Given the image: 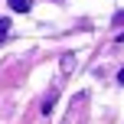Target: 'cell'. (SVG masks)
<instances>
[{"label":"cell","instance_id":"4","mask_svg":"<svg viewBox=\"0 0 124 124\" xmlns=\"http://www.w3.org/2000/svg\"><path fill=\"white\" fill-rule=\"evenodd\" d=\"M52 105H56V92H52V95H49V98H46V101H43V114H49V111H52Z\"/></svg>","mask_w":124,"mask_h":124},{"label":"cell","instance_id":"2","mask_svg":"<svg viewBox=\"0 0 124 124\" xmlns=\"http://www.w3.org/2000/svg\"><path fill=\"white\" fill-rule=\"evenodd\" d=\"M59 69H62V75L75 72V56H62V59H59Z\"/></svg>","mask_w":124,"mask_h":124},{"label":"cell","instance_id":"1","mask_svg":"<svg viewBox=\"0 0 124 124\" xmlns=\"http://www.w3.org/2000/svg\"><path fill=\"white\" fill-rule=\"evenodd\" d=\"M10 10L13 13H30L33 10V0H10Z\"/></svg>","mask_w":124,"mask_h":124},{"label":"cell","instance_id":"5","mask_svg":"<svg viewBox=\"0 0 124 124\" xmlns=\"http://www.w3.org/2000/svg\"><path fill=\"white\" fill-rule=\"evenodd\" d=\"M114 23H124V13H114Z\"/></svg>","mask_w":124,"mask_h":124},{"label":"cell","instance_id":"6","mask_svg":"<svg viewBox=\"0 0 124 124\" xmlns=\"http://www.w3.org/2000/svg\"><path fill=\"white\" fill-rule=\"evenodd\" d=\"M118 82H121V85H124V69H121V72H118Z\"/></svg>","mask_w":124,"mask_h":124},{"label":"cell","instance_id":"3","mask_svg":"<svg viewBox=\"0 0 124 124\" xmlns=\"http://www.w3.org/2000/svg\"><path fill=\"white\" fill-rule=\"evenodd\" d=\"M7 36H10V20L3 16V20H0V43H3Z\"/></svg>","mask_w":124,"mask_h":124}]
</instances>
